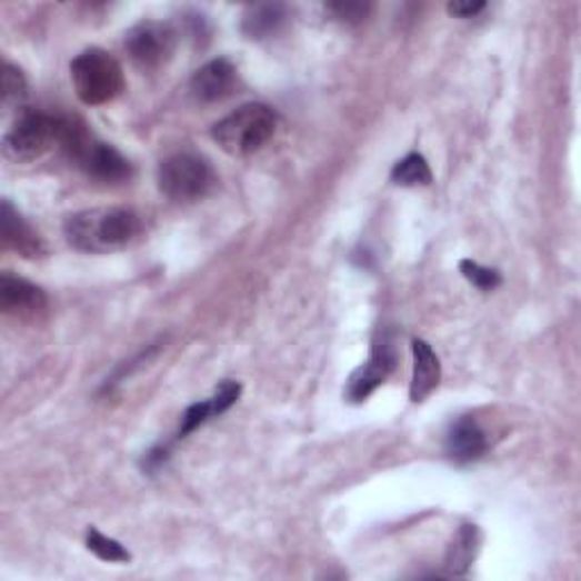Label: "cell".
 <instances>
[{"label": "cell", "instance_id": "obj_11", "mask_svg": "<svg viewBox=\"0 0 581 581\" xmlns=\"http://www.w3.org/2000/svg\"><path fill=\"white\" fill-rule=\"evenodd\" d=\"M237 69L228 60H211L191 78V93L200 102H219L234 91Z\"/></svg>", "mask_w": 581, "mask_h": 581}, {"label": "cell", "instance_id": "obj_16", "mask_svg": "<svg viewBox=\"0 0 581 581\" xmlns=\"http://www.w3.org/2000/svg\"><path fill=\"white\" fill-rule=\"evenodd\" d=\"M480 543H482V537H480V530L474 524H463L461 530L457 532L452 545L448 548V554H445V568L450 574H465L468 568L472 565L474 557H478V550H480Z\"/></svg>", "mask_w": 581, "mask_h": 581}, {"label": "cell", "instance_id": "obj_4", "mask_svg": "<svg viewBox=\"0 0 581 581\" xmlns=\"http://www.w3.org/2000/svg\"><path fill=\"white\" fill-rule=\"evenodd\" d=\"M67 119L50 117L43 112H23L12 130L6 134L3 150L8 160L28 164L39 160L48 150L62 146Z\"/></svg>", "mask_w": 581, "mask_h": 581}, {"label": "cell", "instance_id": "obj_12", "mask_svg": "<svg viewBox=\"0 0 581 581\" xmlns=\"http://www.w3.org/2000/svg\"><path fill=\"white\" fill-rule=\"evenodd\" d=\"M487 448H489V441H487L484 430L480 428V422L470 415L459 418L445 437V454L454 463L478 461L484 457Z\"/></svg>", "mask_w": 581, "mask_h": 581}, {"label": "cell", "instance_id": "obj_7", "mask_svg": "<svg viewBox=\"0 0 581 581\" xmlns=\"http://www.w3.org/2000/svg\"><path fill=\"white\" fill-rule=\"evenodd\" d=\"M71 157H76L82 171L102 184H119L126 182L132 176V167L126 157L112 148L110 143H102L84 130L82 137L73 143L69 150Z\"/></svg>", "mask_w": 581, "mask_h": 581}, {"label": "cell", "instance_id": "obj_15", "mask_svg": "<svg viewBox=\"0 0 581 581\" xmlns=\"http://www.w3.org/2000/svg\"><path fill=\"white\" fill-rule=\"evenodd\" d=\"M289 19V12L280 3H267V6H252L246 10L241 30L248 39L261 41V39H271L276 37Z\"/></svg>", "mask_w": 581, "mask_h": 581}, {"label": "cell", "instance_id": "obj_21", "mask_svg": "<svg viewBox=\"0 0 581 581\" xmlns=\"http://www.w3.org/2000/svg\"><path fill=\"white\" fill-rule=\"evenodd\" d=\"M325 10L341 23H361L368 14H371V6L368 3H330Z\"/></svg>", "mask_w": 581, "mask_h": 581}, {"label": "cell", "instance_id": "obj_2", "mask_svg": "<svg viewBox=\"0 0 581 581\" xmlns=\"http://www.w3.org/2000/svg\"><path fill=\"white\" fill-rule=\"evenodd\" d=\"M278 130V114L263 102H248L211 130L214 141L232 157H248L267 146Z\"/></svg>", "mask_w": 581, "mask_h": 581}, {"label": "cell", "instance_id": "obj_13", "mask_svg": "<svg viewBox=\"0 0 581 581\" xmlns=\"http://www.w3.org/2000/svg\"><path fill=\"white\" fill-rule=\"evenodd\" d=\"M413 350V375L409 398L411 402H425L441 382V361L432 345L422 339L411 341Z\"/></svg>", "mask_w": 581, "mask_h": 581}, {"label": "cell", "instance_id": "obj_22", "mask_svg": "<svg viewBox=\"0 0 581 581\" xmlns=\"http://www.w3.org/2000/svg\"><path fill=\"white\" fill-rule=\"evenodd\" d=\"M484 8H487V3H482V0H465V3H450L448 12L457 19H472V17H478Z\"/></svg>", "mask_w": 581, "mask_h": 581}, {"label": "cell", "instance_id": "obj_6", "mask_svg": "<svg viewBox=\"0 0 581 581\" xmlns=\"http://www.w3.org/2000/svg\"><path fill=\"white\" fill-rule=\"evenodd\" d=\"M178 32L162 21H141L128 32L126 48L132 62L143 71L164 67L176 52Z\"/></svg>", "mask_w": 581, "mask_h": 581}, {"label": "cell", "instance_id": "obj_17", "mask_svg": "<svg viewBox=\"0 0 581 581\" xmlns=\"http://www.w3.org/2000/svg\"><path fill=\"white\" fill-rule=\"evenodd\" d=\"M391 180L400 187H428L432 184V169L425 157L411 152L393 167Z\"/></svg>", "mask_w": 581, "mask_h": 581}, {"label": "cell", "instance_id": "obj_10", "mask_svg": "<svg viewBox=\"0 0 581 581\" xmlns=\"http://www.w3.org/2000/svg\"><path fill=\"white\" fill-rule=\"evenodd\" d=\"M46 304H48V298L37 284H32L23 278H17L12 273H3V278H0V309H3L6 313L30 319V315H37L39 311H43Z\"/></svg>", "mask_w": 581, "mask_h": 581}, {"label": "cell", "instance_id": "obj_20", "mask_svg": "<svg viewBox=\"0 0 581 581\" xmlns=\"http://www.w3.org/2000/svg\"><path fill=\"white\" fill-rule=\"evenodd\" d=\"M28 96V82L23 78V73L12 67L6 64L3 67V104L6 108H12V104H21Z\"/></svg>", "mask_w": 581, "mask_h": 581}, {"label": "cell", "instance_id": "obj_14", "mask_svg": "<svg viewBox=\"0 0 581 581\" xmlns=\"http://www.w3.org/2000/svg\"><path fill=\"white\" fill-rule=\"evenodd\" d=\"M241 395V384L239 382H223L217 393L211 395L209 400H202V402H196L191 404L184 415H182V428H180V437L184 439L187 434H191L193 430H198L200 425H204L207 420H211L214 415H221L226 413Z\"/></svg>", "mask_w": 581, "mask_h": 581}, {"label": "cell", "instance_id": "obj_8", "mask_svg": "<svg viewBox=\"0 0 581 581\" xmlns=\"http://www.w3.org/2000/svg\"><path fill=\"white\" fill-rule=\"evenodd\" d=\"M395 368V345L391 337L382 334L371 352V359H368L361 368L352 373L345 387V398L350 402H363L368 395H371L378 387L387 382V378L393 373Z\"/></svg>", "mask_w": 581, "mask_h": 581}, {"label": "cell", "instance_id": "obj_1", "mask_svg": "<svg viewBox=\"0 0 581 581\" xmlns=\"http://www.w3.org/2000/svg\"><path fill=\"white\" fill-rule=\"evenodd\" d=\"M143 232V221L128 207L84 209L69 217L64 223L67 241L91 254H104L132 246Z\"/></svg>", "mask_w": 581, "mask_h": 581}, {"label": "cell", "instance_id": "obj_5", "mask_svg": "<svg viewBox=\"0 0 581 581\" xmlns=\"http://www.w3.org/2000/svg\"><path fill=\"white\" fill-rule=\"evenodd\" d=\"M160 189L178 202L200 200L214 187V171L193 152H178L162 162L157 173Z\"/></svg>", "mask_w": 581, "mask_h": 581}, {"label": "cell", "instance_id": "obj_3", "mask_svg": "<svg viewBox=\"0 0 581 581\" xmlns=\"http://www.w3.org/2000/svg\"><path fill=\"white\" fill-rule=\"evenodd\" d=\"M71 80L84 104L112 102L126 89V76L117 58L102 48H87L71 62Z\"/></svg>", "mask_w": 581, "mask_h": 581}, {"label": "cell", "instance_id": "obj_19", "mask_svg": "<svg viewBox=\"0 0 581 581\" xmlns=\"http://www.w3.org/2000/svg\"><path fill=\"white\" fill-rule=\"evenodd\" d=\"M459 269H461L463 278H465L470 284H474V287L482 289V291H493V289H498V287L502 284V278H500L498 271L487 269V267H482V263L472 261V259H463V261L459 263Z\"/></svg>", "mask_w": 581, "mask_h": 581}, {"label": "cell", "instance_id": "obj_18", "mask_svg": "<svg viewBox=\"0 0 581 581\" xmlns=\"http://www.w3.org/2000/svg\"><path fill=\"white\" fill-rule=\"evenodd\" d=\"M87 548L89 552H93L98 559L102 561H110V563H126L130 561V552L114 539H108L104 534H100L98 530H89L87 532Z\"/></svg>", "mask_w": 581, "mask_h": 581}, {"label": "cell", "instance_id": "obj_9", "mask_svg": "<svg viewBox=\"0 0 581 581\" xmlns=\"http://www.w3.org/2000/svg\"><path fill=\"white\" fill-rule=\"evenodd\" d=\"M0 239L8 250L26 259H39L48 252L39 232L19 214L10 200H3V207H0Z\"/></svg>", "mask_w": 581, "mask_h": 581}]
</instances>
